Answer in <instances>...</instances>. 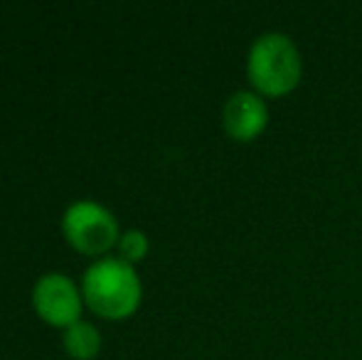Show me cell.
<instances>
[{
	"mask_svg": "<svg viewBox=\"0 0 362 360\" xmlns=\"http://www.w3.org/2000/svg\"><path fill=\"white\" fill-rule=\"evenodd\" d=\"M222 126L229 139L254 141L269 126V106L257 91H234L222 106Z\"/></svg>",
	"mask_w": 362,
	"mask_h": 360,
	"instance_id": "cell-5",
	"label": "cell"
},
{
	"mask_svg": "<svg viewBox=\"0 0 362 360\" xmlns=\"http://www.w3.org/2000/svg\"><path fill=\"white\" fill-rule=\"evenodd\" d=\"M119 255L121 260L126 262H141L148 255V235L144 230H126L124 235L119 237Z\"/></svg>",
	"mask_w": 362,
	"mask_h": 360,
	"instance_id": "cell-7",
	"label": "cell"
},
{
	"mask_svg": "<svg viewBox=\"0 0 362 360\" xmlns=\"http://www.w3.org/2000/svg\"><path fill=\"white\" fill-rule=\"evenodd\" d=\"M247 77L257 94H291L303 77V57L296 42L284 33H264L247 54Z\"/></svg>",
	"mask_w": 362,
	"mask_h": 360,
	"instance_id": "cell-2",
	"label": "cell"
},
{
	"mask_svg": "<svg viewBox=\"0 0 362 360\" xmlns=\"http://www.w3.org/2000/svg\"><path fill=\"white\" fill-rule=\"evenodd\" d=\"M62 232L67 242L84 255H101L119 245V222L114 212L94 200H76L64 210Z\"/></svg>",
	"mask_w": 362,
	"mask_h": 360,
	"instance_id": "cell-3",
	"label": "cell"
},
{
	"mask_svg": "<svg viewBox=\"0 0 362 360\" xmlns=\"http://www.w3.org/2000/svg\"><path fill=\"white\" fill-rule=\"evenodd\" d=\"M86 303L104 318H126L141 303V279L134 265L121 257H101L81 277Z\"/></svg>",
	"mask_w": 362,
	"mask_h": 360,
	"instance_id": "cell-1",
	"label": "cell"
},
{
	"mask_svg": "<svg viewBox=\"0 0 362 360\" xmlns=\"http://www.w3.org/2000/svg\"><path fill=\"white\" fill-rule=\"evenodd\" d=\"M64 348L76 360H91L101 351V336L99 328L89 321H76L69 328H64Z\"/></svg>",
	"mask_w": 362,
	"mask_h": 360,
	"instance_id": "cell-6",
	"label": "cell"
},
{
	"mask_svg": "<svg viewBox=\"0 0 362 360\" xmlns=\"http://www.w3.org/2000/svg\"><path fill=\"white\" fill-rule=\"evenodd\" d=\"M33 306L47 323L69 328L79 321L81 313L79 289L74 286V281L67 274L47 272L35 281Z\"/></svg>",
	"mask_w": 362,
	"mask_h": 360,
	"instance_id": "cell-4",
	"label": "cell"
}]
</instances>
